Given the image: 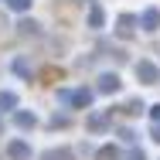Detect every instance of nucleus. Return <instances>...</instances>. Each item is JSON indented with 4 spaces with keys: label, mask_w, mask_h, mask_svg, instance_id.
I'll use <instances>...</instances> for the list:
<instances>
[{
    "label": "nucleus",
    "mask_w": 160,
    "mask_h": 160,
    "mask_svg": "<svg viewBox=\"0 0 160 160\" xmlns=\"http://www.w3.org/2000/svg\"><path fill=\"white\" fill-rule=\"evenodd\" d=\"M153 140H157V143H160V129H153Z\"/></svg>",
    "instance_id": "nucleus-6"
},
{
    "label": "nucleus",
    "mask_w": 160,
    "mask_h": 160,
    "mask_svg": "<svg viewBox=\"0 0 160 160\" xmlns=\"http://www.w3.org/2000/svg\"><path fill=\"white\" fill-rule=\"evenodd\" d=\"M136 75H140L143 82H157V78H160V72H157L153 62H140V65H136Z\"/></svg>",
    "instance_id": "nucleus-1"
},
{
    "label": "nucleus",
    "mask_w": 160,
    "mask_h": 160,
    "mask_svg": "<svg viewBox=\"0 0 160 160\" xmlns=\"http://www.w3.org/2000/svg\"><path fill=\"white\" fill-rule=\"evenodd\" d=\"M44 160H72V157H68V153H65V150H62V153H48V157H44Z\"/></svg>",
    "instance_id": "nucleus-4"
},
{
    "label": "nucleus",
    "mask_w": 160,
    "mask_h": 160,
    "mask_svg": "<svg viewBox=\"0 0 160 160\" xmlns=\"http://www.w3.org/2000/svg\"><path fill=\"white\" fill-rule=\"evenodd\" d=\"M157 24H160V10H153V7H150V10L143 14V28H147V31H153Z\"/></svg>",
    "instance_id": "nucleus-2"
},
{
    "label": "nucleus",
    "mask_w": 160,
    "mask_h": 160,
    "mask_svg": "<svg viewBox=\"0 0 160 160\" xmlns=\"http://www.w3.org/2000/svg\"><path fill=\"white\" fill-rule=\"evenodd\" d=\"M119 89V78L116 75H102V92H116Z\"/></svg>",
    "instance_id": "nucleus-3"
},
{
    "label": "nucleus",
    "mask_w": 160,
    "mask_h": 160,
    "mask_svg": "<svg viewBox=\"0 0 160 160\" xmlns=\"http://www.w3.org/2000/svg\"><path fill=\"white\" fill-rule=\"evenodd\" d=\"M129 160H143V153H133V157H129Z\"/></svg>",
    "instance_id": "nucleus-5"
}]
</instances>
